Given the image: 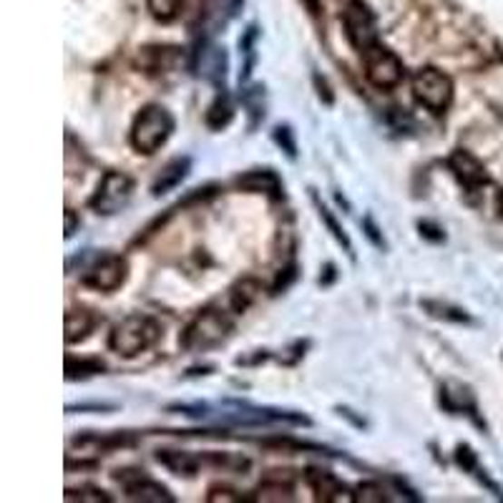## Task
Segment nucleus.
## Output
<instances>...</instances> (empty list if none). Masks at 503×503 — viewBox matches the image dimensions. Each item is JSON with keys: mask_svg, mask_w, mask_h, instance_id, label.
<instances>
[{"mask_svg": "<svg viewBox=\"0 0 503 503\" xmlns=\"http://www.w3.org/2000/svg\"><path fill=\"white\" fill-rule=\"evenodd\" d=\"M96 315L94 312H88V310H71L66 315V342L68 345H74V342H81V340H86L94 328H96Z\"/></svg>", "mask_w": 503, "mask_h": 503, "instance_id": "dca6fc26", "label": "nucleus"}, {"mask_svg": "<svg viewBox=\"0 0 503 503\" xmlns=\"http://www.w3.org/2000/svg\"><path fill=\"white\" fill-rule=\"evenodd\" d=\"M232 116H234V106H232L230 96H227L224 91H219V96L214 99V104H212L207 111L209 129L222 132V129H224V126L232 121Z\"/></svg>", "mask_w": 503, "mask_h": 503, "instance_id": "f3484780", "label": "nucleus"}, {"mask_svg": "<svg viewBox=\"0 0 503 503\" xmlns=\"http://www.w3.org/2000/svg\"><path fill=\"white\" fill-rule=\"evenodd\" d=\"M156 460L166 466V468L176 473V476H197L199 468H202V459L194 456V453H186V450H159L156 453Z\"/></svg>", "mask_w": 503, "mask_h": 503, "instance_id": "2eb2a0df", "label": "nucleus"}, {"mask_svg": "<svg viewBox=\"0 0 503 503\" xmlns=\"http://www.w3.org/2000/svg\"><path fill=\"white\" fill-rule=\"evenodd\" d=\"M76 234V214L74 209H66V240H71Z\"/></svg>", "mask_w": 503, "mask_h": 503, "instance_id": "cd10ccee", "label": "nucleus"}, {"mask_svg": "<svg viewBox=\"0 0 503 503\" xmlns=\"http://www.w3.org/2000/svg\"><path fill=\"white\" fill-rule=\"evenodd\" d=\"M449 166L450 172L456 174L460 184L466 186V189H478L488 182V172H486V166L468 153L466 149H456V152L449 156Z\"/></svg>", "mask_w": 503, "mask_h": 503, "instance_id": "1a4fd4ad", "label": "nucleus"}, {"mask_svg": "<svg viewBox=\"0 0 503 503\" xmlns=\"http://www.w3.org/2000/svg\"><path fill=\"white\" fill-rule=\"evenodd\" d=\"M260 290H262L260 282H257V280H250V277L232 287L230 300H232V307H234V312H244V310H247V307H250L252 302L257 300Z\"/></svg>", "mask_w": 503, "mask_h": 503, "instance_id": "6ab92c4d", "label": "nucleus"}, {"mask_svg": "<svg viewBox=\"0 0 503 503\" xmlns=\"http://www.w3.org/2000/svg\"><path fill=\"white\" fill-rule=\"evenodd\" d=\"M133 189H136V184H133V179L129 174L106 172L88 204L101 217H113V214H119V212H123L132 204Z\"/></svg>", "mask_w": 503, "mask_h": 503, "instance_id": "39448f33", "label": "nucleus"}, {"mask_svg": "<svg viewBox=\"0 0 503 503\" xmlns=\"http://www.w3.org/2000/svg\"><path fill=\"white\" fill-rule=\"evenodd\" d=\"M292 486L290 483L264 481L257 491V501H292Z\"/></svg>", "mask_w": 503, "mask_h": 503, "instance_id": "4be33fe9", "label": "nucleus"}, {"mask_svg": "<svg viewBox=\"0 0 503 503\" xmlns=\"http://www.w3.org/2000/svg\"><path fill=\"white\" fill-rule=\"evenodd\" d=\"M184 5L186 0H146L152 18L159 23H174L184 11Z\"/></svg>", "mask_w": 503, "mask_h": 503, "instance_id": "aec40b11", "label": "nucleus"}, {"mask_svg": "<svg viewBox=\"0 0 503 503\" xmlns=\"http://www.w3.org/2000/svg\"><path fill=\"white\" fill-rule=\"evenodd\" d=\"M237 186L247 194H280L282 192L280 176L270 169H254V172L237 176Z\"/></svg>", "mask_w": 503, "mask_h": 503, "instance_id": "ddd939ff", "label": "nucleus"}, {"mask_svg": "<svg viewBox=\"0 0 503 503\" xmlns=\"http://www.w3.org/2000/svg\"><path fill=\"white\" fill-rule=\"evenodd\" d=\"M192 172V159L189 156H176L172 159L169 164L162 169V174L156 176V182L152 186V194L153 197H162V194H169L172 189L184 182L186 176Z\"/></svg>", "mask_w": 503, "mask_h": 503, "instance_id": "f8f14e48", "label": "nucleus"}, {"mask_svg": "<svg viewBox=\"0 0 503 503\" xmlns=\"http://www.w3.org/2000/svg\"><path fill=\"white\" fill-rule=\"evenodd\" d=\"M358 501H365V503H380L385 501V491L380 483H360L358 486V496H355Z\"/></svg>", "mask_w": 503, "mask_h": 503, "instance_id": "393cba45", "label": "nucleus"}, {"mask_svg": "<svg viewBox=\"0 0 503 503\" xmlns=\"http://www.w3.org/2000/svg\"><path fill=\"white\" fill-rule=\"evenodd\" d=\"M123 486H126V496H129L132 501L174 503V496L169 493V488L162 486V483L152 481V478H146L143 470L133 476V481H123Z\"/></svg>", "mask_w": 503, "mask_h": 503, "instance_id": "9b49d317", "label": "nucleus"}, {"mask_svg": "<svg viewBox=\"0 0 503 503\" xmlns=\"http://www.w3.org/2000/svg\"><path fill=\"white\" fill-rule=\"evenodd\" d=\"M362 230H365V237H368V240H370L372 244L378 247V250H385L383 234H380V230L375 227V222H372L370 217H368V219H365V222H362Z\"/></svg>", "mask_w": 503, "mask_h": 503, "instance_id": "bb28decb", "label": "nucleus"}, {"mask_svg": "<svg viewBox=\"0 0 503 503\" xmlns=\"http://www.w3.org/2000/svg\"><path fill=\"white\" fill-rule=\"evenodd\" d=\"M172 133H174V116L169 113V109L159 104H149L133 119L129 142H132L133 152L152 156L172 139Z\"/></svg>", "mask_w": 503, "mask_h": 503, "instance_id": "f03ea898", "label": "nucleus"}, {"mask_svg": "<svg viewBox=\"0 0 503 503\" xmlns=\"http://www.w3.org/2000/svg\"><path fill=\"white\" fill-rule=\"evenodd\" d=\"M232 320L227 312L219 310H204L199 312L197 318L186 325L184 335L179 340V345L186 352H207L212 348L222 345L224 340L230 338Z\"/></svg>", "mask_w": 503, "mask_h": 503, "instance_id": "7ed1b4c3", "label": "nucleus"}, {"mask_svg": "<svg viewBox=\"0 0 503 503\" xmlns=\"http://www.w3.org/2000/svg\"><path fill=\"white\" fill-rule=\"evenodd\" d=\"M274 143L282 149V152L290 156V159H297V142H295V132L290 126H277L272 132Z\"/></svg>", "mask_w": 503, "mask_h": 503, "instance_id": "b1692460", "label": "nucleus"}, {"mask_svg": "<svg viewBox=\"0 0 503 503\" xmlns=\"http://www.w3.org/2000/svg\"><path fill=\"white\" fill-rule=\"evenodd\" d=\"M66 501H91V503H109L111 496H106V491L101 488H94V486H81V488H68Z\"/></svg>", "mask_w": 503, "mask_h": 503, "instance_id": "5701e85b", "label": "nucleus"}, {"mask_svg": "<svg viewBox=\"0 0 503 503\" xmlns=\"http://www.w3.org/2000/svg\"><path fill=\"white\" fill-rule=\"evenodd\" d=\"M362 64H365V78L370 81L372 86L380 88V91H390L395 88L405 76L403 61L388 51L383 45H372L370 51L362 54Z\"/></svg>", "mask_w": 503, "mask_h": 503, "instance_id": "0eeeda50", "label": "nucleus"}, {"mask_svg": "<svg viewBox=\"0 0 503 503\" xmlns=\"http://www.w3.org/2000/svg\"><path fill=\"white\" fill-rule=\"evenodd\" d=\"M106 370V365L96 358H84V360H76V358H66V380L74 383V380H86V378H94L99 372Z\"/></svg>", "mask_w": 503, "mask_h": 503, "instance_id": "a211bd4d", "label": "nucleus"}, {"mask_svg": "<svg viewBox=\"0 0 503 503\" xmlns=\"http://www.w3.org/2000/svg\"><path fill=\"white\" fill-rule=\"evenodd\" d=\"M307 483L312 486L315 491V498L325 503H350L358 501L345 483H340L332 473H325V470H307Z\"/></svg>", "mask_w": 503, "mask_h": 503, "instance_id": "9d476101", "label": "nucleus"}, {"mask_svg": "<svg viewBox=\"0 0 503 503\" xmlns=\"http://www.w3.org/2000/svg\"><path fill=\"white\" fill-rule=\"evenodd\" d=\"M209 503H219V501H232V503H240L244 501L240 493L232 491V488H227V486H214V488H209V496H207Z\"/></svg>", "mask_w": 503, "mask_h": 503, "instance_id": "a878e982", "label": "nucleus"}, {"mask_svg": "<svg viewBox=\"0 0 503 503\" xmlns=\"http://www.w3.org/2000/svg\"><path fill=\"white\" fill-rule=\"evenodd\" d=\"M410 88H413V99L430 113H446L453 104V94H456L449 74L433 66L420 68L413 76Z\"/></svg>", "mask_w": 503, "mask_h": 503, "instance_id": "20e7f679", "label": "nucleus"}, {"mask_svg": "<svg viewBox=\"0 0 503 503\" xmlns=\"http://www.w3.org/2000/svg\"><path fill=\"white\" fill-rule=\"evenodd\" d=\"M179 48L174 45H146L139 54V66L146 71H172L179 64Z\"/></svg>", "mask_w": 503, "mask_h": 503, "instance_id": "4468645a", "label": "nucleus"}, {"mask_svg": "<svg viewBox=\"0 0 503 503\" xmlns=\"http://www.w3.org/2000/svg\"><path fill=\"white\" fill-rule=\"evenodd\" d=\"M312 202H315V207H318L320 219L325 222V227H328V230H330V234H332V237H335V240H338L340 244L345 247V252H348L350 257H355V254H352V242H350V237L345 234V230H342V227H340V224H338V219H335V217H332V214H330V209L325 207L322 202H320V197H318V194H315V192H312Z\"/></svg>", "mask_w": 503, "mask_h": 503, "instance_id": "412c9836", "label": "nucleus"}, {"mask_svg": "<svg viewBox=\"0 0 503 503\" xmlns=\"http://www.w3.org/2000/svg\"><path fill=\"white\" fill-rule=\"evenodd\" d=\"M129 274V262L121 254H104L84 274V285L96 292H116Z\"/></svg>", "mask_w": 503, "mask_h": 503, "instance_id": "6e6552de", "label": "nucleus"}, {"mask_svg": "<svg viewBox=\"0 0 503 503\" xmlns=\"http://www.w3.org/2000/svg\"><path fill=\"white\" fill-rule=\"evenodd\" d=\"M342 28L355 51H370L378 45V21L365 0H348L342 11Z\"/></svg>", "mask_w": 503, "mask_h": 503, "instance_id": "423d86ee", "label": "nucleus"}, {"mask_svg": "<svg viewBox=\"0 0 503 503\" xmlns=\"http://www.w3.org/2000/svg\"><path fill=\"white\" fill-rule=\"evenodd\" d=\"M162 338V328L159 322L149 315H126L123 320H119L109 335V350L116 352L119 358H126L132 360L136 355H142L149 348L156 345V340Z\"/></svg>", "mask_w": 503, "mask_h": 503, "instance_id": "f257e3e1", "label": "nucleus"}]
</instances>
